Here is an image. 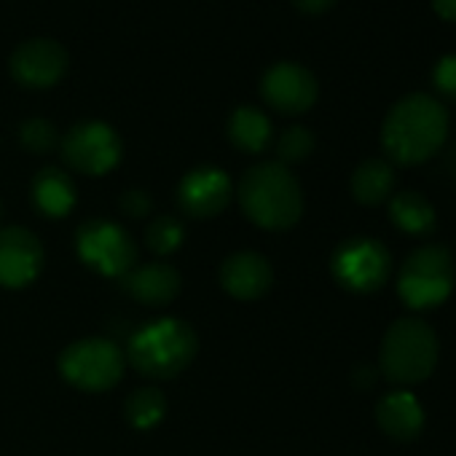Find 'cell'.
Instances as JSON below:
<instances>
[{"label": "cell", "mask_w": 456, "mask_h": 456, "mask_svg": "<svg viewBox=\"0 0 456 456\" xmlns=\"http://www.w3.org/2000/svg\"><path fill=\"white\" fill-rule=\"evenodd\" d=\"M448 137V110L440 100L413 92L397 100L381 124V148L392 164L429 161Z\"/></svg>", "instance_id": "6da1fadb"}, {"label": "cell", "mask_w": 456, "mask_h": 456, "mask_svg": "<svg viewBox=\"0 0 456 456\" xmlns=\"http://www.w3.org/2000/svg\"><path fill=\"white\" fill-rule=\"evenodd\" d=\"M240 207L266 232H288L304 215V188L290 167L261 161L240 180Z\"/></svg>", "instance_id": "7a4b0ae2"}, {"label": "cell", "mask_w": 456, "mask_h": 456, "mask_svg": "<svg viewBox=\"0 0 456 456\" xmlns=\"http://www.w3.org/2000/svg\"><path fill=\"white\" fill-rule=\"evenodd\" d=\"M199 354L196 330L177 317H159L137 328L129 338L126 357L137 373L151 379L180 376Z\"/></svg>", "instance_id": "3957f363"}, {"label": "cell", "mask_w": 456, "mask_h": 456, "mask_svg": "<svg viewBox=\"0 0 456 456\" xmlns=\"http://www.w3.org/2000/svg\"><path fill=\"white\" fill-rule=\"evenodd\" d=\"M437 357V333L419 317H403L395 320L381 338L379 368L387 381L411 387L432 376Z\"/></svg>", "instance_id": "277c9868"}, {"label": "cell", "mask_w": 456, "mask_h": 456, "mask_svg": "<svg viewBox=\"0 0 456 456\" xmlns=\"http://www.w3.org/2000/svg\"><path fill=\"white\" fill-rule=\"evenodd\" d=\"M456 282L453 256L443 245L416 248L400 266L397 296L413 312H427L448 301Z\"/></svg>", "instance_id": "5b68a950"}, {"label": "cell", "mask_w": 456, "mask_h": 456, "mask_svg": "<svg viewBox=\"0 0 456 456\" xmlns=\"http://www.w3.org/2000/svg\"><path fill=\"white\" fill-rule=\"evenodd\" d=\"M126 354L110 338H78L60 354L62 379L81 392H105L124 376Z\"/></svg>", "instance_id": "8992f818"}, {"label": "cell", "mask_w": 456, "mask_h": 456, "mask_svg": "<svg viewBox=\"0 0 456 456\" xmlns=\"http://www.w3.org/2000/svg\"><path fill=\"white\" fill-rule=\"evenodd\" d=\"M78 258L102 277H124L137 266V245L124 225L108 217H92L76 232Z\"/></svg>", "instance_id": "52a82bcc"}, {"label": "cell", "mask_w": 456, "mask_h": 456, "mask_svg": "<svg viewBox=\"0 0 456 456\" xmlns=\"http://www.w3.org/2000/svg\"><path fill=\"white\" fill-rule=\"evenodd\" d=\"M330 274L349 293H376L392 274V256L373 237H349L333 250Z\"/></svg>", "instance_id": "ba28073f"}, {"label": "cell", "mask_w": 456, "mask_h": 456, "mask_svg": "<svg viewBox=\"0 0 456 456\" xmlns=\"http://www.w3.org/2000/svg\"><path fill=\"white\" fill-rule=\"evenodd\" d=\"M60 151L70 169L89 177H102L118 167L124 145L118 132L105 121H81L60 140Z\"/></svg>", "instance_id": "9c48e42d"}, {"label": "cell", "mask_w": 456, "mask_h": 456, "mask_svg": "<svg viewBox=\"0 0 456 456\" xmlns=\"http://www.w3.org/2000/svg\"><path fill=\"white\" fill-rule=\"evenodd\" d=\"M70 68L68 49L52 38H33L14 49L9 60L12 78L25 89H52Z\"/></svg>", "instance_id": "30bf717a"}, {"label": "cell", "mask_w": 456, "mask_h": 456, "mask_svg": "<svg viewBox=\"0 0 456 456\" xmlns=\"http://www.w3.org/2000/svg\"><path fill=\"white\" fill-rule=\"evenodd\" d=\"M261 97L282 116H304L320 97V84L312 70L296 62H280L261 78Z\"/></svg>", "instance_id": "8fae6325"}, {"label": "cell", "mask_w": 456, "mask_h": 456, "mask_svg": "<svg viewBox=\"0 0 456 456\" xmlns=\"http://www.w3.org/2000/svg\"><path fill=\"white\" fill-rule=\"evenodd\" d=\"M46 264L41 240L25 225L0 228V285L22 290L33 285Z\"/></svg>", "instance_id": "7c38bea8"}, {"label": "cell", "mask_w": 456, "mask_h": 456, "mask_svg": "<svg viewBox=\"0 0 456 456\" xmlns=\"http://www.w3.org/2000/svg\"><path fill=\"white\" fill-rule=\"evenodd\" d=\"M234 196V183L220 167H193L177 183V204L188 217L207 220L220 215Z\"/></svg>", "instance_id": "4fadbf2b"}, {"label": "cell", "mask_w": 456, "mask_h": 456, "mask_svg": "<svg viewBox=\"0 0 456 456\" xmlns=\"http://www.w3.org/2000/svg\"><path fill=\"white\" fill-rule=\"evenodd\" d=\"M220 288L237 301H258L274 285V269L266 256L242 250L228 256L217 272Z\"/></svg>", "instance_id": "5bb4252c"}, {"label": "cell", "mask_w": 456, "mask_h": 456, "mask_svg": "<svg viewBox=\"0 0 456 456\" xmlns=\"http://www.w3.org/2000/svg\"><path fill=\"white\" fill-rule=\"evenodd\" d=\"M124 290L140 301L142 306H167L180 296L183 277L180 272L167 261H151L142 266H134L121 277Z\"/></svg>", "instance_id": "9a60e30c"}, {"label": "cell", "mask_w": 456, "mask_h": 456, "mask_svg": "<svg viewBox=\"0 0 456 456\" xmlns=\"http://www.w3.org/2000/svg\"><path fill=\"white\" fill-rule=\"evenodd\" d=\"M376 424L392 440H413L424 429V405L408 389H392L376 403Z\"/></svg>", "instance_id": "2e32d148"}, {"label": "cell", "mask_w": 456, "mask_h": 456, "mask_svg": "<svg viewBox=\"0 0 456 456\" xmlns=\"http://www.w3.org/2000/svg\"><path fill=\"white\" fill-rule=\"evenodd\" d=\"M76 183L60 167H44L33 177V204L41 215L60 220L73 212L76 207Z\"/></svg>", "instance_id": "e0dca14e"}, {"label": "cell", "mask_w": 456, "mask_h": 456, "mask_svg": "<svg viewBox=\"0 0 456 456\" xmlns=\"http://www.w3.org/2000/svg\"><path fill=\"white\" fill-rule=\"evenodd\" d=\"M389 220L397 232L408 237H427L435 232L437 215L427 196L419 191H400L389 196Z\"/></svg>", "instance_id": "ac0fdd59"}, {"label": "cell", "mask_w": 456, "mask_h": 456, "mask_svg": "<svg viewBox=\"0 0 456 456\" xmlns=\"http://www.w3.org/2000/svg\"><path fill=\"white\" fill-rule=\"evenodd\" d=\"M349 191H352L354 201H360L365 207L384 204L395 193V169H392V164L387 159H365L352 172Z\"/></svg>", "instance_id": "d6986e66"}, {"label": "cell", "mask_w": 456, "mask_h": 456, "mask_svg": "<svg viewBox=\"0 0 456 456\" xmlns=\"http://www.w3.org/2000/svg\"><path fill=\"white\" fill-rule=\"evenodd\" d=\"M272 121L264 110L253 105H242L228 118V140L245 153H264L272 142Z\"/></svg>", "instance_id": "ffe728a7"}, {"label": "cell", "mask_w": 456, "mask_h": 456, "mask_svg": "<svg viewBox=\"0 0 456 456\" xmlns=\"http://www.w3.org/2000/svg\"><path fill=\"white\" fill-rule=\"evenodd\" d=\"M124 411H126V421L134 429H153L167 413V397H164L161 389L140 387L126 397Z\"/></svg>", "instance_id": "44dd1931"}, {"label": "cell", "mask_w": 456, "mask_h": 456, "mask_svg": "<svg viewBox=\"0 0 456 456\" xmlns=\"http://www.w3.org/2000/svg\"><path fill=\"white\" fill-rule=\"evenodd\" d=\"M185 240V225L175 215H159L148 223L145 228V245L156 256H169L175 253Z\"/></svg>", "instance_id": "7402d4cb"}, {"label": "cell", "mask_w": 456, "mask_h": 456, "mask_svg": "<svg viewBox=\"0 0 456 456\" xmlns=\"http://www.w3.org/2000/svg\"><path fill=\"white\" fill-rule=\"evenodd\" d=\"M314 145H317V140H314V134L306 129V126H288L282 134H280V140H277V156H280V164H285V167H290V164H301V161H306L312 153H314Z\"/></svg>", "instance_id": "603a6c76"}, {"label": "cell", "mask_w": 456, "mask_h": 456, "mask_svg": "<svg viewBox=\"0 0 456 456\" xmlns=\"http://www.w3.org/2000/svg\"><path fill=\"white\" fill-rule=\"evenodd\" d=\"M20 142L25 151L44 156V153H52L54 148H60V132L46 118H30L20 126Z\"/></svg>", "instance_id": "cb8c5ba5"}, {"label": "cell", "mask_w": 456, "mask_h": 456, "mask_svg": "<svg viewBox=\"0 0 456 456\" xmlns=\"http://www.w3.org/2000/svg\"><path fill=\"white\" fill-rule=\"evenodd\" d=\"M432 84L443 100L456 102V54H445L437 60V65L432 70Z\"/></svg>", "instance_id": "d4e9b609"}, {"label": "cell", "mask_w": 456, "mask_h": 456, "mask_svg": "<svg viewBox=\"0 0 456 456\" xmlns=\"http://www.w3.org/2000/svg\"><path fill=\"white\" fill-rule=\"evenodd\" d=\"M118 204H121V212L129 215V217H145V215H151V209H153L151 196H148L145 191H140V188L126 191V193L121 196Z\"/></svg>", "instance_id": "484cf974"}, {"label": "cell", "mask_w": 456, "mask_h": 456, "mask_svg": "<svg viewBox=\"0 0 456 456\" xmlns=\"http://www.w3.org/2000/svg\"><path fill=\"white\" fill-rule=\"evenodd\" d=\"M293 6L306 17H322L336 6V0H293Z\"/></svg>", "instance_id": "4316f807"}, {"label": "cell", "mask_w": 456, "mask_h": 456, "mask_svg": "<svg viewBox=\"0 0 456 456\" xmlns=\"http://www.w3.org/2000/svg\"><path fill=\"white\" fill-rule=\"evenodd\" d=\"M432 9L443 22H456V0H432Z\"/></svg>", "instance_id": "83f0119b"}, {"label": "cell", "mask_w": 456, "mask_h": 456, "mask_svg": "<svg viewBox=\"0 0 456 456\" xmlns=\"http://www.w3.org/2000/svg\"><path fill=\"white\" fill-rule=\"evenodd\" d=\"M0 217H4V201H0Z\"/></svg>", "instance_id": "f1b7e54d"}]
</instances>
